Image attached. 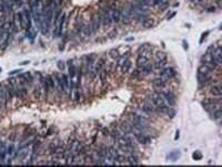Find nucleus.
Instances as JSON below:
<instances>
[{
	"instance_id": "obj_1",
	"label": "nucleus",
	"mask_w": 222,
	"mask_h": 167,
	"mask_svg": "<svg viewBox=\"0 0 222 167\" xmlns=\"http://www.w3.org/2000/svg\"><path fill=\"white\" fill-rule=\"evenodd\" d=\"M44 5L42 0H32L30 2V12L32 17H40L44 12Z\"/></svg>"
},
{
	"instance_id": "obj_2",
	"label": "nucleus",
	"mask_w": 222,
	"mask_h": 167,
	"mask_svg": "<svg viewBox=\"0 0 222 167\" xmlns=\"http://www.w3.org/2000/svg\"><path fill=\"white\" fill-rule=\"evenodd\" d=\"M149 98L152 101V103L155 104V106L157 107V109L169 106V105L166 104V100L163 98V96H162V95H161V93L158 92V91H153V92L150 93Z\"/></svg>"
},
{
	"instance_id": "obj_3",
	"label": "nucleus",
	"mask_w": 222,
	"mask_h": 167,
	"mask_svg": "<svg viewBox=\"0 0 222 167\" xmlns=\"http://www.w3.org/2000/svg\"><path fill=\"white\" fill-rule=\"evenodd\" d=\"M152 85H153V89L155 91H158V92H161V91H164L168 87V81L164 80L162 76L159 75L158 78H155L152 80Z\"/></svg>"
},
{
	"instance_id": "obj_4",
	"label": "nucleus",
	"mask_w": 222,
	"mask_h": 167,
	"mask_svg": "<svg viewBox=\"0 0 222 167\" xmlns=\"http://www.w3.org/2000/svg\"><path fill=\"white\" fill-rule=\"evenodd\" d=\"M159 75L162 76L164 80L169 81L171 79H173L177 75V72H175V70L173 68H163V69H161V71L159 72Z\"/></svg>"
},
{
	"instance_id": "obj_5",
	"label": "nucleus",
	"mask_w": 222,
	"mask_h": 167,
	"mask_svg": "<svg viewBox=\"0 0 222 167\" xmlns=\"http://www.w3.org/2000/svg\"><path fill=\"white\" fill-rule=\"evenodd\" d=\"M161 95L163 96V98L166 100V104L169 106H173L175 105V94L172 92V91H161Z\"/></svg>"
},
{
	"instance_id": "obj_6",
	"label": "nucleus",
	"mask_w": 222,
	"mask_h": 167,
	"mask_svg": "<svg viewBox=\"0 0 222 167\" xmlns=\"http://www.w3.org/2000/svg\"><path fill=\"white\" fill-rule=\"evenodd\" d=\"M211 95H213L214 98H219L222 96V87H221V81H218V82H213V83L210 85V91Z\"/></svg>"
},
{
	"instance_id": "obj_7",
	"label": "nucleus",
	"mask_w": 222,
	"mask_h": 167,
	"mask_svg": "<svg viewBox=\"0 0 222 167\" xmlns=\"http://www.w3.org/2000/svg\"><path fill=\"white\" fill-rule=\"evenodd\" d=\"M53 79H55V83L57 85V89H58L59 93H66L67 90H66V87H64L63 80H62V75L56 73L53 74Z\"/></svg>"
},
{
	"instance_id": "obj_8",
	"label": "nucleus",
	"mask_w": 222,
	"mask_h": 167,
	"mask_svg": "<svg viewBox=\"0 0 222 167\" xmlns=\"http://www.w3.org/2000/svg\"><path fill=\"white\" fill-rule=\"evenodd\" d=\"M136 137V141L138 142V143H140V144H149L150 142H151V138H150V136H148L146 134V133H137V134H135L133 135Z\"/></svg>"
},
{
	"instance_id": "obj_9",
	"label": "nucleus",
	"mask_w": 222,
	"mask_h": 167,
	"mask_svg": "<svg viewBox=\"0 0 222 167\" xmlns=\"http://www.w3.org/2000/svg\"><path fill=\"white\" fill-rule=\"evenodd\" d=\"M111 15V19H112V22L113 23H118L121 20V9L120 8H114V9H109Z\"/></svg>"
},
{
	"instance_id": "obj_10",
	"label": "nucleus",
	"mask_w": 222,
	"mask_h": 167,
	"mask_svg": "<svg viewBox=\"0 0 222 167\" xmlns=\"http://www.w3.org/2000/svg\"><path fill=\"white\" fill-rule=\"evenodd\" d=\"M100 24H101V22H100L99 15H98V13H94V15H92V17H91V21H90V26H91V28H92V31H94V33L99 30Z\"/></svg>"
},
{
	"instance_id": "obj_11",
	"label": "nucleus",
	"mask_w": 222,
	"mask_h": 167,
	"mask_svg": "<svg viewBox=\"0 0 222 167\" xmlns=\"http://www.w3.org/2000/svg\"><path fill=\"white\" fill-rule=\"evenodd\" d=\"M212 55H213L214 60H216V64H218V66H221L222 64V52H221V46H216V49H214L213 53H212Z\"/></svg>"
},
{
	"instance_id": "obj_12",
	"label": "nucleus",
	"mask_w": 222,
	"mask_h": 167,
	"mask_svg": "<svg viewBox=\"0 0 222 167\" xmlns=\"http://www.w3.org/2000/svg\"><path fill=\"white\" fill-rule=\"evenodd\" d=\"M140 70H141V74H142V76L149 75L150 73H152V71H153V63H150V61H149V62L147 64H144L142 68H140Z\"/></svg>"
},
{
	"instance_id": "obj_13",
	"label": "nucleus",
	"mask_w": 222,
	"mask_h": 167,
	"mask_svg": "<svg viewBox=\"0 0 222 167\" xmlns=\"http://www.w3.org/2000/svg\"><path fill=\"white\" fill-rule=\"evenodd\" d=\"M150 61V58L148 57H143V55H138L137 60H136V65L137 68H142L144 64H147Z\"/></svg>"
},
{
	"instance_id": "obj_14",
	"label": "nucleus",
	"mask_w": 222,
	"mask_h": 167,
	"mask_svg": "<svg viewBox=\"0 0 222 167\" xmlns=\"http://www.w3.org/2000/svg\"><path fill=\"white\" fill-rule=\"evenodd\" d=\"M18 21H19V27L20 29H26V17H25L24 11H19L17 13Z\"/></svg>"
},
{
	"instance_id": "obj_15",
	"label": "nucleus",
	"mask_w": 222,
	"mask_h": 167,
	"mask_svg": "<svg viewBox=\"0 0 222 167\" xmlns=\"http://www.w3.org/2000/svg\"><path fill=\"white\" fill-rule=\"evenodd\" d=\"M212 72H213V70L210 69V68H208V66L205 65V64H201V65L198 68V73H202V74H207V75H212Z\"/></svg>"
},
{
	"instance_id": "obj_16",
	"label": "nucleus",
	"mask_w": 222,
	"mask_h": 167,
	"mask_svg": "<svg viewBox=\"0 0 222 167\" xmlns=\"http://www.w3.org/2000/svg\"><path fill=\"white\" fill-rule=\"evenodd\" d=\"M131 61L128 60L124 64H122V65L120 66V71H121V73L122 74H128L129 72H130V70H131Z\"/></svg>"
},
{
	"instance_id": "obj_17",
	"label": "nucleus",
	"mask_w": 222,
	"mask_h": 167,
	"mask_svg": "<svg viewBox=\"0 0 222 167\" xmlns=\"http://www.w3.org/2000/svg\"><path fill=\"white\" fill-rule=\"evenodd\" d=\"M27 94H28V91H27L26 87H19V89L16 90V98H27Z\"/></svg>"
},
{
	"instance_id": "obj_18",
	"label": "nucleus",
	"mask_w": 222,
	"mask_h": 167,
	"mask_svg": "<svg viewBox=\"0 0 222 167\" xmlns=\"http://www.w3.org/2000/svg\"><path fill=\"white\" fill-rule=\"evenodd\" d=\"M129 60V54H122V55H119L117 58V63H116V68H120V66L124 64L127 61Z\"/></svg>"
},
{
	"instance_id": "obj_19",
	"label": "nucleus",
	"mask_w": 222,
	"mask_h": 167,
	"mask_svg": "<svg viewBox=\"0 0 222 167\" xmlns=\"http://www.w3.org/2000/svg\"><path fill=\"white\" fill-rule=\"evenodd\" d=\"M166 61H168V59H162V60H155V62L153 63V69H163L164 66L166 65Z\"/></svg>"
},
{
	"instance_id": "obj_20",
	"label": "nucleus",
	"mask_w": 222,
	"mask_h": 167,
	"mask_svg": "<svg viewBox=\"0 0 222 167\" xmlns=\"http://www.w3.org/2000/svg\"><path fill=\"white\" fill-rule=\"evenodd\" d=\"M127 161H128L129 165H138L139 164V158L133 154V153H130L129 156L127 157Z\"/></svg>"
},
{
	"instance_id": "obj_21",
	"label": "nucleus",
	"mask_w": 222,
	"mask_h": 167,
	"mask_svg": "<svg viewBox=\"0 0 222 167\" xmlns=\"http://www.w3.org/2000/svg\"><path fill=\"white\" fill-rule=\"evenodd\" d=\"M109 136H110V137L112 138L114 142H116L117 139H119V138L122 136V133L120 132L119 130H117V128H113V130L110 131V134H109Z\"/></svg>"
},
{
	"instance_id": "obj_22",
	"label": "nucleus",
	"mask_w": 222,
	"mask_h": 167,
	"mask_svg": "<svg viewBox=\"0 0 222 167\" xmlns=\"http://www.w3.org/2000/svg\"><path fill=\"white\" fill-rule=\"evenodd\" d=\"M211 115V117L213 118V120H220V118L222 117V109L221 107H219V109H213L212 112L209 113Z\"/></svg>"
},
{
	"instance_id": "obj_23",
	"label": "nucleus",
	"mask_w": 222,
	"mask_h": 167,
	"mask_svg": "<svg viewBox=\"0 0 222 167\" xmlns=\"http://www.w3.org/2000/svg\"><path fill=\"white\" fill-rule=\"evenodd\" d=\"M98 76H99V80L100 82H101V84H105V82H107V78H108V73H107V70H105V68H103L101 71L99 72V74H98Z\"/></svg>"
},
{
	"instance_id": "obj_24",
	"label": "nucleus",
	"mask_w": 222,
	"mask_h": 167,
	"mask_svg": "<svg viewBox=\"0 0 222 167\" xmlns=\"http://www.w3.org/2000/svg\"><path fill=\"white\" fill-rule=\"evenodd\" d=\"M42 92H44V90H42V85L37 84V85L35 87V91H33V95H35V98H37V100H39V98H41Z\"/></svg>"
},
{
	"instance_id": "obj_25",
	"label": "nucleus",
	"mask_w": 222,
	"mask_h": 167,
	"mask_svg": "<svg viewBox=\"0 0 222 167\" xmlns=\"http://www.w3.org/2000/svg\"><path fill=\"white\" fill-rule=\"evenodd\" d=\"M180 156H181V153H180V150H172V152H171L169 155H168V159L174 161H177V159H178Z\"/></svg>"
},
{
	"instance_id": "obj_26",
	"label": "nucleus",
	"mask_w": 222,
	"mask_h": 167,
	"mask_svg": "<svg viewBox=\"0 0 222 167\" xmlns=\"http://www.w3.org/2000/svg\"><path fill=\"white\" fill-rule=\"evenodd\" d=\"M130 78H131L132 80H137V79L142 78V74H141L140 68H137V66H136V69L133 70V71H132L131 75H130Z\"/></svg>"
},
{
	"instance_id": "obj_27",
	"label": "nucleus",
	"mask_w": 222,
	"mask_h": 167,
	"mask_svg": "<svg viewBox=\"0 0 222 167\" xmlns=\"http://www.w3.org/2000/svg\"><path fill=\"white\" fill-rule=\"evenodd\" d=\"M82 32H83L86 35H89V37H90L91 35H94V31H92V28H91L90 23L83 24V27H82Z\"/></svg>"
},
{
	"instance_id": "obj_28",
	"label": "nucleus",
	"mask_w": 222,
	"mask_h": 167,
	"mask_svg": "<svg viewBox=\"0 0 222 167\" xmlns=\"http://www.w3.org/2000/svg\"><path fill=\"white\" fill-rule=\"evenodd\" d=\"M141 24H142L143 28L149 29V28H152V27L155 26V22H153V20H152V19H150V18H147V19H144V20L141 22Z\"/></svg>"
},
{
	"instance_id": "obj_29",
	"label": "nucleus",
	"mask_w": 222,
	"mask_h": 167,
	"mask_svg": "<svg viewBox=\"0 0 222 167\" xmlns=\"http://www.w3.org/2000/svg\"><path fill=\"white\" fill-rule=\"evenodd\" d=\"M77 72H76V68H75V65L72 64V62H69V78L70 79H75V76H76Z\"/></svg>"
},
{
	"instance_id": "obj_30",
	"label": "nucleus",
	"mask_w": 222,
	"mask_h": 167,
	"mask_svg": "<svg viewBox=\"0 0 222 167\" xmlns=\"http://www.w3.org/2000/svg\"><path fill=\"white\" fill-rule=\"evenodd\" d=\"M15 153H16L15 146L12 144L7 147V156H9L10 158H11V157H15Z\"/></svg>"
},
{
	"instance_id": "obj_31",
	"label": "nucleus",
	"mask_w": 222,
	"mask_h": 167,
	"mask_svg": "<svg viewBox=\"0 0 222 167\" xmlns=\"http://www.w3.org/2000/svg\"><path fill=\"white\" fill-rule=\"evenodd\" d=\"M62 75V80H63V83H64V87H66V90H69V87H70V78H69V75L67 74H61Z\"/></svg>"
},
{
	"instance_id": "obj_32",
	"label": "nucleus",
	"mask_w": 222,
	"mask_h": 167,
	"mask_svg": "<svg viewBox=\"0 0 222 167\" xmlns=\"http://www.w3.org/2000/svg\"><path fill=\"white\" fill-rule=\"evenodd\" d=\"M164 115H166L168 117H170V118H173L175 116V109H172L171 106H169L168 109H166V113H164Z\"/></svg>"
},
{
	"instance_id": "obj_33",
	"label": "nucleus",
	"mask_w": 222,
	"mask_h": 167,
	"mask_svg": "<svg viewBox=\"0 0 222 167\" xmlns=\"http://www.w3.org/2000/svg\"><path fill=\"white\" fill-rule=\"evenodd\" d=\"M155 60H162V59H166V54L164 52L158 51V52H155Z\"/></svg>"
},
{
	"instance_id": "obj_34",
	"label": "nucleus",
	"mask_w": 222,
	"mask_h": 167,
	"mask_svg": "<svg viewBox=\"0 0 222 167\" xmlns=\"http://www.w3.org/2000/svg\"><path fill=\"white\" fill-rule=\"evenodd\" d=\"M9 11L8 7L5 5V2H3L2 0H0V13H3V12H7Z\"/></svg>"
},
{
	"instance_id": "obj_35",
	"label": "nucleus",
	"mask_w": 222,
	"mask_h": 167,
	"mask_svg": "<svg viewBox=\"0 0 222 167\" xmlns=\"http://www.w3.org/2000/svg\"><path fill=\"white\" fill-rule=\"evenodd\" d=\"M109 54H110V57L111 58H113V59H117L118 57H119V52H118V50L117 49H112V50H110L109 51Z\"/></svg>"
},
{
	"instance_id": "obj_36",
	"label": "nucleus",
	"mask_w": 222,
	"mask_h": 167,
	"mask_svg": "<svg viewBox=\"0 0 222 167\" xmlns=\"http://www.w3.org/2000/svg\"><path fill=\"white\" fill-rule=\"evenodd\" d=\"M0 107H5V102H3V95H2V84H0Z\"/></svg>"
},
{
	"instance_id": "obj_37",
	"label": "nucleus",
	"mask_w": 222,
	"mask_h": 167,
	"mask_svg": "<svg viewBox=\"0 0 222 167\" xmlns=\"http://www.w3.org/2000/svg\"><path fill=\"white\" fill-rule=\"evenodd\" d=\"M192 157H193V159L194 161H200V159L202 158V154L199 150H197V152H194L192 154Z\"/></svg>"
},
{
	"instance_id": "obj_38",
	"label": "nucleus",
	"mask_w": 222,
	"mask_h": 167,
	"mask_svg": "<svg viewBox=\"0 0 222 167\" xmlns=\"http://www.w3.org/2000/svg\"><path fill=\"white\" fill-rule=\"evenodd\" d=\"M159 6H160V8L162 9V10H164V9H166V7L169 6V3L166 2V1H162V2H161L160 5H159Z\"/></svg>"
},
{
	"instance_id": "obj_39",
	"label": "nucleus",
	"mask_w": 222,
	"mask_h": 167,
	"mask_svg": "<svg viewBox=\"0 0 222 167\" xmlns=\"http://www.w3.org/2000/svg\"><path fill=\"white\" fill-rule=\"evenodd\" d=\"M109 134H110V130H109V128H103L102 135L103 136H109Z\"/></svg>"
},
{
	"instance_id": "obj_40",
	"label": "nucleus",
	"mask_w": 222,
	"mask_h": 167,
	"mask_svg": "<svg viewBox=\"0 0 222 167\" xmlns=\"http://www.w3.org/2000/svg\"><path fill=\"white\" fill-rule=\"evenodd\" d=\"M151 1H152V3H153L155 6H159V5H160L162 1H164V0H151Z\"/></svg>"
},
{
	"instance_id": "obj_41",
	"label": "nucleus",
	"mask_w": 222,
	"mask_h": 167,
	"mask_svg": "<svg viewBox=\"0 0 222 167\" xmlns=\"http://www.w3.org/2000/svg\"><path fill=\"white\" fill-rule=\"evenodd\" d=\"M58 68L60 70H63L64 69V64H63V62H62V61H59V62H58Z\"/></svg>"
},
{
	"instance_id": "obj_42",
	"label": "nucleus",
	"mask_w": 222,
	"mask_h": 167,
	"mask_svg": "<svg viewBox=\"0 0 222 167\" xmlns=\"http://www.w3.org/2000/svg\"><path fill=\"white\" fill-rule=\"evenodd\" d=\"M208 35H209V31L205 32V33H203V35H202V38H201V40H200V42H202V41H203V39H205V38L207 37Z\"/></svg>"
},
{
	"instance_id": "obj_43",
	"label": "nucleus",
	"mask_w": 222,
	"mask_h": 167,
	"mask_svg": "<svg viewBox=\"0 0 222 167\" xmlns=\"http://www.w3.org/2000/svg\"><path fill=\"white\" fill-rule=\"evenodd\" d=\"M179 137H180V132H179V131H177V132H175V136H174V139H175V141H177V139H178Z\"/></svg>"
},
{
	"instance_id": "obj_44",
	"label": "nucleus",
	"mask_w": 222,
	"mask_h": 167,
	"mask_svg": "<svg viewBox=\"0 0 222 167\" xmlns=\"http://www.w3.org/2000/svg\"><path fill=\"white\" fill-rule=\"evenodd\" d=\"M18 72H21L20 70H15V71H11V72H9V74L11 75V74H16V73H18Z\"/></svg>"
},
{
	"instance_id": "obj_45",
	"label": "nucleus",
	"mask_w": 222,
	"mask_h": 167,
	"mask_svg": "<svg viewBox=\"0 0 222 167\" xmlns=\"http://www.w3.org/2000/svg\"><path fill=\"white\" fill-rule=\"evenodd\" d=\"M208 11H214V8H209V9H208Z\"/></svg>"
},
{
	"instance_id": "obj_46",
	"label": "nucleus",
	"mask_w": 222,
	"mask_h": 167,
	"mask_svg": "<svg viewBox=\"0 0 222 167\" xmlns=\"http://www.w3.org/2000/svg\"><path fill=\"white\" fill-rule=\"evenodd\" d=\"M199 1H203V0H199Z\"/></svg>"
}]
</instances>
